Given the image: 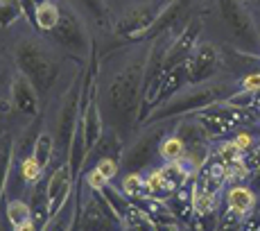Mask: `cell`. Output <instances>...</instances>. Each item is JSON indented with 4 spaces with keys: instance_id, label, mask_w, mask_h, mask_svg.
Instances as JSON below:
<instances>
[{
    "instance_id": "obj_17",
    "label": "cell",
    "mask_w": 260,
    "mask_h": 231,
    "mask_svg": "<svg viewBox=\"0 0 260 231\" xmlns=\"http://www.w3.org/2000/svg\"><path fill=\"white\" fill-rule=\"evenodd\" d=\"M14 138L12 132H0V204L5 199V190H7V179H9V170H12V161H14Z\"/></svg>"
},
{
    "instance_id": "obj_22",
    "label": "cell",
    "mask_w": 260,
    "mask_h": 231,
    "mask_svg": "<svg viewBox=\"0 0 260 231\" xmlns=\"http://www.w3.org/2000/svg\"><path fill=\"white\" fill-rule=\"evenodd\" d=\"M158 157L166 163H174V161H183L186 159V145L183 140L174 134V136H166L158 145Z\"/></svg>"
},
{
    "instance_id": "obj_40",
    "label": "cell",
    "mask_w": 260,
    "mask_h": 231,
    "mask_svg": "<svg viewBox=\"0 0 260 231\" xmlns=\"http://www.w3.org/2000/svg\"><path fill=\"white\" fill-rule=\"evenodd\" d=\"M12 231H39V227H37V222H34V218H32V220H27V222L18 224V227H12Z\"/></svg>"
},
{
    "instance_id": "obj_2",
    "label": "cell",
    "mask_w": 260,
    "mask_h": 231,
    "mask_svg": "<svg viewBox=\"0 0 260 231\" xmlns=\"http://www.w3.org/2000/svg\"><path fill=\"white\" fill-rule=\"evenodd\" d=\"M238 89H233L231 84L224 82H206V84H197V86H186L183 91H179L174 98H170L168 102L158 104L152 113L147 115L145 123L147 125H156V123H168L172 118L186 113H197L204 109L213 107V104L226 102Z\"/></svg>"
},
{
    "instance_id": "obj_12",
    "label": "cell",
    "mask_w": 260,
    "mask_h": 231,
    "mask_svg": "<svg viewBox=\"0 0 260 231\" xmlns=\"http://www.w3.org/2000/svg\"><path fill=\"white\" fill-rule=\"evenodd\" d=\"M158 12H161V7H156V5H138V7L127 9V12L113 23V32H116L118 37L127 39V41L138 43L141 34L156 21Z\"/></svg>"
},
{
    "instance_id": "obj_32",
    "label": "cell",
    "mask_w": 260,
    "mask_h": 231,
    "mask_svg": "<svg viewBox=\"0 0 260 231\" xmlns=\"http://www.w3.org/2000/svg\"><path fill=\"white\" fill-rule=\"evenodd\" d=\"M95 168H98L109 182H113L120 172V161H116V159H111V157H100L98 163H95Z\"/></svg>"
},
{
    "instance_id": "obj_25",
    "label": "cell",
    "mask_w": 260,
    "mask_h": 231,
    "mask_svg": "<svg viewBox=\"0 0 260 231\" xmlns=\"http://www.w3.org/2000/svg\"><path fill=\"white\" fill-rule=\"evenodd\" d=\"M25 16L23 7L18 0H0V27L9 30L16 21Z\"/></svg>"
},
{
    "instance_id": "obj_8",
    "label": "cell",
    "mask_w": 260,
    "mask_h": 231,
    "mask_svg": "<svg viewBox=\"0 0 260 231\" xmlns=\"http://www.w3.org/2000/svg\"><path fill=\"white\" fill-rule=\"evenodd\" d=\"M163 123H156L154 129H147L141 138H136V143L129 150H124L122 161H120V170H127V172H141L147 165H152L154 154H158V145L163 140Z\"/></svg>"
},
{
    "instance_id": "obj_35",
    "label": "cell",
    "mask_w": 260,
    "mask_h": 231,
    "mask_svg": "<svg viewBox=\"0 0 260 231\" xmlns=\"http://www.w3.org/2000/svg\"><path fill=\"white\" fill-rule=\"evenodd\" d=\"M233 143L238 145V150H240V152H244V154H247L249 150L253 148V136L247 132V129H240V132L236 134V138H233Z\"/></svg>"
},
{
    "instance_id": "obj_34",
    "label": "cell",
    "mask_w": 260,
    "mask_h": 231,
    "mask_svg": "<svg viewBox=\"0 0 260 231\" xmlns=\"http://www.w3.org/2000/svg\"><path fill=\"white\" fill-rule=\"evenodd\" d=\"M240 89H244V91L260 93V70H256V73L244 75V77L240 79Z\"/></svg>"
},
{
    "instance_id": "obj_24",
    "label": "cell",
    "mask_w": 260,
    "mask_h": 231,
    "mask_svg": "<svg viewBox=\"0 0 260 231\" xmlns=\"http://www.w3.org/2000/svg\"><path fill=\"white\" fill-rule=\"evenodd\" d=\"M52 152H54V136L50 132H41L37 136V143H34V159L39 161L43 170L48 168L50 159H52Z\"/></svg>"
},
{
    "instance_id": "obj_38",
    "label": "cell",
    "mask_w": 260,
    "mask_h": 231,
    "mask_svg": "<svg viewBox=\"0 0 260 231\" xmlns=\"http://www.w3.org/2000/svg\"><path fill=\"white\" fill-rule=\"evenodd\" d=\"M3 77L5 75L0 73V120L5 118V115H9V111H12V100H9V91L5 93V89H3Z\"/></svg>"
},
{
    "instance_id": "obj_20",
    "label": "cell",
    "mask_w": 260,
    "mask_h": 231,
    "mask_svg": "<svg viewBox=\"0 0 260 231\" xmlns=\"http://www.w3.org/2000/svg\"><path fill=\"white\" fill-rule=\"evenodd\" d=\"M93 152H100V157H111V159H116V161H122L124 138L120 136L116 129H109V132H104L102 138L98 140Z\"/></svg>"
},
{
    "instance_id": "obj_14",
    "label": "cell",
    "mask_w": 260,
    "mask_h": 231,
    "mask_svg": "<svg viewBox=\"0 0 260 231\" xmlns=\"http://www.w3.org/2000/svg\"><path fill=\"white\" fill-rule=\"evenodd\" d=\"M199 34H202V16H192L183 25V30L172 39L166 54V66L172 68L177 64H183L192 54V50L199 43Z\"/></svg>"
},
{
    "instance_id": "obj_19",
    "label": "cell",
    "mask_w": 260,
    "mask_h": 231,
    "mask_svg": "<svg viewBox=\"0 0 260 231\" xmlns=\"http://www.w3.org/2000/svg\"><path fill=\"white\" fill-rule=\"evenodd\" d=\"M174 193L172 184L166 179V175H163V170H149L147 175H145V195L147 197H154V199H161V202H166L170 195Z\"/></svg>"
},
{
    "instance_id": "obj_31",
    "label": "cell",
    "mask_w": 260,
    "mask_h": 231,
    "mask_svg": "<svg viewBox=\"0 0 260 231\" xmlns=\"http://www.w3.org/2000/svg\"><path fill=\"white\" fill-rule=\"evenodd\" d=\"M84 5H86L88 9H91V14L95 18H98V23L102 25V27H111V16H109V9H107V3L104 0H82Z\"/></svg>"
},
{
    "instance_id": "obj_18",
    "label": "cell",
    "mask_w": 260,
    "mask_h": 231,
    "mask_svg": "<svg viewBox=\"0 0 260 231\" xmlns=\"http://www.w3.org/2000/svg\"><path fill=\"white\" fill-rule=\"evenodd\" d=\"M226 207L240 215H247L256 207V193L244 184H233L226 190Z\"/></svg>"
},
{
    "instance_id": "obj_4",
    "label": "cell",
    "mask_w": 260,
    "mask_h": 231,
    "mask_svg": "<svg viewBox=\"0 0 260 231\" xmlns=\"http://www.w3.org/2000/svg\"><path fill=\"white\" fill-rule=\"evenodd\" d=\"M215 3H217L219 16L238 41L240 50L260 57V30L244 0H215Z\"/></svg>"
},
{
    "instance_id": "obj_26",
    "label": "cell",
    "mask_w": 260,
    "mask_h": 231,
    "mask_svg": "<svg viewBox=\"0 0 260 231\" xmlns=\"http://www.w3.org/2000/svg\"><path fill=\"white\" fill-rule=\"evenodd\" d=\"M120 190H122L129 199L145 197V175L143 172H127V177L122 179Z\"/></svg>"
},
{
    "instance_id": "obj_13",
    "label": "cell",
    "mask_w": 260,
    "mask_h": 231,
    "mask_svg": "<svg viewBox=\"0 0 260 231\" xmlns=\"http://www.w3.org/2000/svg\"><path fill=\"white\" fill-rule=\"evenodd\" d=\"M9 100H12L14 111H18L29 120L39 118V111H41L39 91L29 84L27 77H23L21 73H16L12 79H9Z\"/></svg>"
},
{
    "instance_id": "obj_42",
    "label": "cell",
    "mask_w": 260,
    "mask_h": 231,
    "mask_svg": "<svg viewBox=\"0 0 260 231\" xmlns=\"http://www.w3.org/2000/svg\"><path fill=\"white\" fill-rule=\"evenodd\" d=\"M124 231H156L154 227H141V229H124Z\"/></svg>"
},
{
    "instance_id": "obj_37",
    "label": "cell",
    "mask_w": 260,
    "mask_h": 231,
    "mask_svg": "<svg viewBox=\"0 0 260 231\" xmlns=\"http://www.w3.org/2000/svg\"><path fill=\"white\" fill-rule=\"evenodd\" d=\"M25 12V18H27V23L32 25V27H37V0H18Z\"/></svg>"
},
{
    "instance_id": "obj_39",
    "label": "cell",
    "mask_w": 260,
    "mask_h": 231,
    "mask_svg": "<svg viewBox=\"0 0 260 231\" xmlns=\"http://www.w3.org/2000/svg\"><path fill=\"white\" fill-rule=\"evenodd\" d=\"M154 229L156 231H186V229H181L179 222H158V224H154Z\"/></svg>"
},
{
    "instance_id": "obj_5",
    "label": "cell",
    "mask_w": 260,
    "mask_h": 231,
    "mask_svg": "<svg viewBox=\"0 0 260 231\" xmlns=\"http://www.w3.org/2000/svg\"><path fill=\"white\" fill-rule=\"evenodd\" d=\"M186 68H188V86L213 82L224 70L222 48L213 46L208 41H199L197 48L192 50V54L186 59Z\"/></svg>"
},
{
    "instance_id": "obj_30",
    "label": "cell",
    "mask_w": 260,
    "mask_h": 231,
    "mask_svg": "<svg viewBox=\"0 0 260 231\" xmlns=\"http://www.w3.org/2000/svg\"><path fill=\"white\" fill-rule=\"evenodd\" d=\"M82 190L79 186H75V193H73V209H71V215H68V229L66 231H79L82 227Z\"/></svg>"
},
{
    "instance_id": "obj_15",
    "label": "cell",
    "mask_w": 260,
    "mask_h": 231,
    "mask_svg": "<svg viewBox=\"0 0 260 231\" xmlns=\"http://www.w3.org/2000/svg\"><path fill=\"white\" fill-rule=\"evenodd\" d=\"M188 86V68H186V62L183 64H177V66L168 68L166 75L161 77V84L156 89V95L152 100V111L158 107V104L168 102L170 98H174L179 91Z\"/></svg>"
},
{
    "instance_id": "obj_27",
    "label": "cell",
    "mask_w": 260,
    "mask_h": 231,
    "mask_svg": "<svg viewBox=\"0 0 260 231\" xmlns=\"http://www.w3.org/2000/svg\"><path fill=\"white\" fill-rule=\"evenodd\" d=\"M215 154H217V159L226 165V168L229 165H236V163L244 161V152H240L238 145L233 143V140H224V143H219V148L215 150Z\"/></svg>"
},
{
    "instance_id": "obj_23",
    "label": "cell",
    "mask_w": 260,
    "mask_h": 231,
    "mask_svg": "<svg viewBox=\"0 0 260 231\" xmlns=\"http://www.w3.org/2000/svg\"><path fill=\"white\" fill-rule=\"evenodd\" d=\"M5 218H7L9 227H18V224L32 220V207L23 199H12L9 204H5Z\"/></svg>"
},
{
    "instance_id": "obj_6",
    "label": "cell",
    "mask_w": 260,
    "mask_h": 231,
    "mask_svg": "<svg viewBox=\"0 0 260 231\" xmlns=\"http://www.w3.org/2000/svg\"><path fill=\"white\" fill-rule=\"evenodd\" d=\"M61 9V18H59V25L50 32V37L54 39V41L59 43V46H63L66 50H71V52H77V54H91V37H88L86 27H84L82 18H79V14L75 12L73 7H59Z\"/></svg>"
},
{
    "instance_id": "obj_9",
    "label": "cell",
    "mask_w": 260,
    "mask_h": 231,
    "mask_svg": "<svg viewBox=\"0 0 260 231\" xmlns=\"http://www.w3.org/2000/svg\"><path fill=\"white\" fill-rule=\"evenodd\" d=\"M79 231H124V224L111 204L104 199V195L100 190H93V195L82 209Z\"/></svg>"
},
{
    "instance_id": "obj_1",
    "label": "cell",
    "mask_w": 260,
    "mask_h": 231,
    "mask_svg": "<svg viewBox=\"0 0 260 231\" xmlns=\"http://www.w3.org/2000/svg\"><path fill=\"white\" fill-rule=\"evenodd\" d=\"M145 62H147V52L129 59L127 66L113 75L111 84L104 93V109H107L111 129H116L122 138H127L134 132V127L141 123V109L145 98Z\"/></svg>"
},
{
    "instance_id": "obj_21",
    "label": "cell",
    "mask_w": 260,
    "mask_h": 231,
    "mask_svg": "<svg viewBox=\"0 0 260 231\" xmlns=\"http://www.w3.org/2000/svg\"><path fill=\"white\" fill-rule=\"evenodd\" d=\"M59 18H61V9L57 7L54 3H43L37 7V32H52L54 27L59 25Z\"/></svg>"
},
{
    "instance_id": "obj_36",
    "label": "cell",
    "mask_w": 260,
    "mask_h": 231,
    "mask_svg": "<svg viewBox=\"0 0 260 231\" xmlns=\"http://www.w3.org/2000/svg\"><path fill=\"white\" fill-rule=\"evenodd\" d=\"M244 165H247L251 172H258L260 170V145H253V148L244 154Z\"/></svg>"
},
{
    "instance_id": "obj_3",
    "label": "cell",
    "mask_w": 260,
    "mask_h": 231,
    "mask_svg": "<svg viewBox=\"0 0 260 231\" xmlns=\"http://www.w3.org/2000/svg\"><path fill=\"white\" fill-rule=\"evenodd\" d=\"M14 62H16L18 73L29 79V84L37 89L39 95L52 89L61 70L52 52L46 46H41L37 39H23L14 50Z\"/></svg>"
},
{
    "instance_id": "obj_28",
    "label": "cell",
    "mask_w": 260,
    "mask_h": 231,
    "mask_svg": "<svg viewBox=\"0 0 260 231\" xmlns=\"http://www.w3.org/2000/svg\"><path fill=\"white\" fill-rule=\"evenodd\" d=\"M256 102H258V93L244 91V89H238V91L226 100L229 107L240 109V111H251V109H256Z\"/></svg>"
},
{
    "instance_id": "obj_10",
    "label": "cell",
    "mask_w": 260,
    "mask_h": 231,
    "mask_svg": "<svg viewBox=\"0 0 260 231\" xmlns=\"http://www.w3.org/2000/svg\"><path fill=\"white\" fill-rule=\"evenodd\" d=\"M82 79H84V70H75L73 75V84L68 86L66 95L61 102V111H59V140L63 143V150L68 152L71 148L73 134L77 129L79 123V102H82Z\"/></svg>"
},
{
    "instance_id": "obj_7",
    "label": "cell",
    "mask_w": 260,
    "mask_h": 231,
    "mask_svg": "<svg viewBox=\"0 0 260 231\" xmlns=\"http://www.w3.org/2000/svg\"><path fill=\"white\" fill-rule=\"evenodd\" d=\"M192 3L194 0H170V3H166V7H161V12H158L156 21L141 34L138 43L154 41V39H158L166 32H172L174 37H177V34L183 30V25L192 18L190 16V12H192Z\"/></svg>"
},
{
    "instance_id": "obj_41",
    "label": "cell",
    "mask_w": 260,
    "mask_h": 231,
    "mask_svg": "<svg viewBox=\"0 0 260 231\" xmlns=\"http://www.w3.org/2000/svg\"><path fill=\"white\" fill-rule=\"evenodd\" d=\"M251 186L253 188H260V170L258 172H251Z\"/></svg>"
},
{
    "instance_id": "obj_11",
    "label": "cell",
    "mask_w": 260,
    "mask_h": 231,
    "mask_svg": "<svg viewBox=\"0 0 260 231\" xmlns=\"http://www.w3.org/2000/svg\"><path fill=\"white\" fill-rule=\"evenodd\" d=\"M79 179L73 177L71 168L68 163H59L54 168V172L50 175L48 184H46V195H48V209H50V220L59 218V213H63V209L68 207L71 202L73 193H75V186H77Z\"/></svg>"
},
{
    "instance_id": "obj_29",
    "label": "cell",
    "mask_w": 260,
    "mask_h": 231,
    "mask_svg": "<svg viewBox=\"0 0 260 231\" xmlns=\"http://www.w3.org/2000/svg\"><path fill=\"white\" fill-rule=\"evenodd\" d=\"M43 177V168L39 165V161L34 159V154H29V157H25L21 161V179L25 184H39Z\"/></svg>"
},
{
    "instance_id": "obj_33",
    "label": "cell",
    "mask_w": 260,
    "mask_h": 231,
    "mask_svg": "<svg viewBox=\"0 0 260 231\" xmlns=\"http://www.w3.org/2000/svg\"><path fill=\"white\" fill-rule=\"evenodd\" d=\"M84 182H86V184H88V188H93V190H102L104 186H109V184H111L107 177H104L102 172H100L98 168H93L91 172L86 175V179H84Z\"/></svg>"
},
{
    "instance_id": "obj_16",
    "label": "cell",
    "mask_w": 260,
    "mask_h": 231,
    "mask_svg": "<svg viewBox=\"0 0 260 231\" xmlns=\"http://www.w3.org/2000/svg\"><path fill=\"white\" fill-rule=\"evenodd\" d=\"M170 213L174 215L179 224H190V220L194 218V209H192V182L183 188L174 190L172 195L166 199Z\"/></svg>"
}]
</instances>
